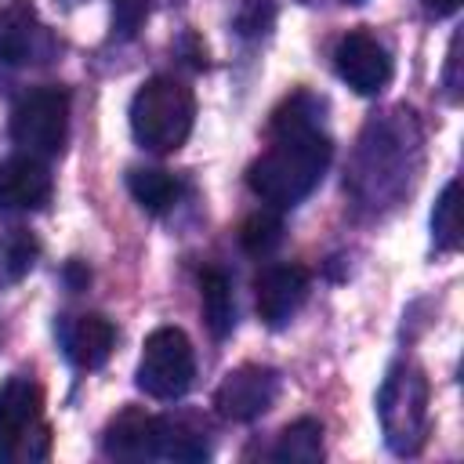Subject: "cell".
<instances>
[{"label":"cell","mask_w":464,"mask_h":464,"mask_svg":"<svg viewBox=\"0 0 464 464\" xmlns=\"http://www.w3.org/2000/svg\"><path fill=\"white\" fill-rule=\"evenodd\" d=\"M431 14H453L457 7H460V0H420Z\"/></svg>","instance_id":"25"},{"label":"cell","mask_w":464,"mask_h":464,"mask_svg":"<svg viewBox=\"0 0 464 464\" xmlns=\"http://www.w3.org/2000/svg\"><path fill=\"white\" fill-rule=\"evenodd\" d=\"M40 257V243L25 228H4L0 232V283H18L29 276V268Z\"/></svg>","instance_id":"18"},{"label":"cell","mask_w":464,"mask_h":464,"mask_svg":"<svg viewBox=\"0 0 464 464\" xmlns=\"http://www.w3.org/2000/svg\"><path fill=\"white\" fill-rule=\"evenodd\" d=\"M279 239H283V221H279V214H272V210L250 214V218L243 221V228H239V243H243V250L254 254V257L272 254V250L279 246Z\"/></svg>","instance_id":"21"},{"label":"cell","mask_w":464,"mask_h":464,"mask_svg":"<svg viewBox=\"0 0 464 464\" xmlns=\"http://www.w3.org/2000/svg\"><path fill=\"white\" fill-rule=\"evenodd\" d=\"M377 417L392 453L413 457L428 435V377L417 362H395L377 392Z\"/></svg>","instance_id":"3"},{"label":"cell","mask_w":464,"mask_h":464,"mask_svg":"<svg viewBox=\"0 0 464 464\" xmlns=\"http://www.w3.org/2000/svg\"><path fill=\"white\" fill-rule=\"evenodd\" d=\"M196 377V355H192V341L185 337V330L178 326H160L145 337L141 344V359H138V388L149 399L170 402L181 399L188 392Z\"/></svg>","instance_id":"5"},{"label":"cell","mask_w":464,"mask_h":464,"mask_svg":"<svg viewBox=\"0 0 464 464\" xmlns=\"http://www.w3.org/2000/svg\"><path fill=\"white\" fill-rule=\"evenodd\" d=\"M127 188H130V196L138 199V207L145 214H167L181 196L178 178H170L160 167H134L127 174Z\"/></svg>","instance_id":"16"},{"label":"cell","mask_w":464,"mask_h":464,"mask_svg":"<svg viewBox=\"0 0 464 464\" xmlns=\"http://www.w3.org/2000/svg\"><path fill=\"white\" fill-rule=\"evenodd\" d=\"M276 22V0H236L232 7V29L243 40H261Z\"/></svg>","instance_id":"22"},{"label":"cell","mask_w":464,"mask_h":464,"mask_svg":"<svg viewBox=\"0 0 464 464\" xmlns=\"http://www.w3.org/2000/svg\"><path fill=\"white\" fill-rule=\"evenodd\" d=\"M199 301H203V319L214 337H228L236 326V297L232 283L221 268H203L199 272Z\"/></svg>","instance_id":"15"},{"label":"cell","mask_w":464,"mask_h":464,"mask_svg":"<svg viewBox=\"0 0 464 464\" xmlns=\"http://www.w3.org/2000/svg\"><path fill=\"white\" fill-rule=\"evenodd\" d=\"M149 7H152V0H112V33L130 40L145 25Z\"/></svg>","instance_id":"23"},{"label":"cell","mask_w":464,"mask_h":464,"mask_svg":"<svg viewBox=\"0 0 464 464\" xmlns=\"http://www.w3.org/2000/svg\"><path fill=\"white\" fill-rule=\"evenodd\" d=\"M192 120H196V98L174 76L145 80L130 102L134 141L149 152H178L192 134Z\"/></svg>","instance_id":"2"},{"label":"cell","mask_w":464,"mask_h":464,"mask_svg":"<svg viewBox=\"0 0 464 464\" xmlns=\"http://www.w3.org/2000/svg\"><path fill=\"white\" fill-rule=\"evenodd\" d=\"M54 36L25 0L0 7V62L4 65H44L54 58Z\"/></svg>","instance_id":"9"},{"label":"cell","mask_w":464,"mask_h":464,"mask_svg":"<svg viewBox=\"0 0 464 464\" xmlns=\"http://www.w3.org/2000/svg\"><path fill=\"white\" fill-rule=\"evenodd\" d=\"M308 290H312L308 268H301V265H268V268L254 279L261 323L272 326V330L286 326V323L301 312V304L308 301Z\"/></svg>","instance_id":"10"},{"label":"cell","mask_w":464,"mask_h":464,"mask_svg":"<svg viewBox=\"0 0 464 464\" xmlns=\"http://www.w3.org/2000/svg\"><path fill=\"white\" fill-rule=\"evenodd\" d=\"M279 395V370L261 366V362H246L225 373V381L214 392V406L225 420H257L261 413L272 410Z\"/></svg>","instance_id":"7"},{"label":"cell","mask_w":464,"mask_h":464,"mask_svg":"<svg viewBox=\"0 0 464 464\" xmlns=\"http://www.w3.org/2000/svg\"><path fill=\"white\" fill-rule=\"evenodd\" d=\"M431 239H435V250L450 254L460 246V185L450 181L442 188V196L435 199V210H431Z\"/></svg>","instance_id":"19"},{"label":"cell","mask_w":464,"mask_h":464,"mask_svg":"<svg viewBox=\"0 0 464 464\" xmlns=\"http://www.w3.org/2000/svg\"><path fill=\"white\" fill-rule=\"evenodd\" d=\"M337 4H366V0H337Z\"/></svg>","instance_id":"27"},{"label":"cell","mask_w":464,"mask_h":464,"mask_svg":"<svg viewBox=\"0 0 464 464\" xmlns=\"http://www.w3.org/2000/svg\"><path fill=\"white\" fill-rule=\"evenodd\" d=\"M44 392L33 377H11L0 388V464L44 460L51 453V428L40 417Z\"/></svg>","instance_id":"4"},{"label":"cell","mask_w":464,"mask_h":464,"mask_svg":"<svg viewBox=\"0 0 464 464\" xmlns=\"http://www.w3.org/2000/svg\"><path fill=\"white\" fill-rule=\"evenodd\" d=\"M54 181L44 160L22 152L0 163V210L7 214H29V210H44L51 203Z\"/></svg>","instance_id":"11"},{"label":"cell","mask_w":464,"mask_h":464,"mask_svg":"<svg viewBox=\"0 0 464 464\" xmlns=\"http://www.w3.org/2000/svg\"><path fill=\"white\" fill-rule=\"evenodd\" d=\"M210 446L199 428L174 417H156V439H152V460H207Z\"/></svg>","instance_id":"14"},{"label":"cell","mask_w":464,"mask_h":464,"mask_svg":"<svg viewBox=\"0 0 464 464\" xmlns=\"http://www.w3.org/2000/svg\"><path fill=\"white\" fill-rule=\"evenodd\" d=\"M69 138V94L62 87H36L11 109V141L36 156H58Z\"/></svg>","instance_id":"6"},{"label":"cell","mask_w":464,"mask_h":464,"mask_svg":"<svg viewBox=\"0 0 464 464\" xmlns=\"http://www.w3.org/2000/svg\"><path fill=\"white\" fill-rule=\"evenodd\" d=\"M446 94L453 102L460 98V33L450 40V54H446Z\"/></svg>","instance_id":"24"},{"label":"cell","mask_w":464,"mask_h":464,"mask_svg":"<svg viewBox=\"0 0 464 464\" xmlns=\"http://www.w3.org/2000/svg\"><path fill=\"white\" fill-rule=\"evenodd\" d=\"M334 69L355 94H381L392 83V54L366 29H352L334 47Z\"/></svg>","instance_id":"8"},{"label":"cell","mask_w":464,"mask_h":464,"mask_svg":"<svg viewBox=\"0 0 464 464\" xmlns=\"http://www.w3.org/2000/svg\"><path fill=\"white\" fill-rule=\"evenodd\" d=\"M330 156H334V141L326 138L323 127L276 130L272 145L246 167V185L276 210L297 207L323 181Z\"/></svg>","instance_id":"1"},{"label":"cell","mask_w":464,"mask_h":464,"mask_svg":"<svg viewBox=\"0 0 464 464\" xmlns=\"http://www.w3.org/2000/svg\"><path fill=\"white\" fill-rule=\"evenodd\" d=\"M65 276H69V279H72V290H76V286H80V283H87V279H91V276H87V272H83V268H80V265H76V261H72V265H69V268H65Z\"/></svg>","instance_id":"26"},{"label":"cell","mask_w":464,"mask_h":464,"mask_svg":"<svg viewBox=\"0 0 464 464\" xmlns=\"http://www.w3.org/2000/svg\"><path fill=\"white\" fill-rule=\"evenodd\" d=\"M276 460H294V464H315L323 457V424L312 417H301L279 431V442L272 450Z\"/></svg>","instance_id":"17"},{"label":"cell","mask_w":464,"mask_h":464,"mask_svg":"<svg viewBox=\"0 0 464 464\" xmlns=\"http://www.w3.org/2000/svg\"><path fill=\"white\" fill-rule=\"evenodd\" d=\"M62 344H65V355L72 359V366L80 370H98L105 366V359L112 355V344H116V330L105 315H72L62 323Z\"/></svg>","instance_id":"12"},{"label":"cell","mask_w":464,"mask_h":464,"mask_svg":"<svg viewBox=\"0 0 464 464\" xmlns=\"http://www.w3.org/2000/svg\"><path fill=\"white\" fill-rule=\"evenodd\" d=\"M152 439H156V417L127 406L109 420L102 446L116 460H152Z\"/></svg>","instance_id":"13"},{"label":"cell","mask_w":464,"mask_h":464,"mask_svg":"<svg viewBox=\"0 0 464 464\" xmlns=\"http://www.w3.org/2000/svg\"><path fill=\"white\" fill-rule=\"evenodd\" d=\"M323 109L326 102L308 94V91H297L290 94L276 112H272V134L276 130H301V127H323Z\"/></svg>","instance_id":"20"}]
</instances>
